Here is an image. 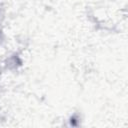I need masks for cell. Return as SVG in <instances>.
<instances>
[]
</instances>
